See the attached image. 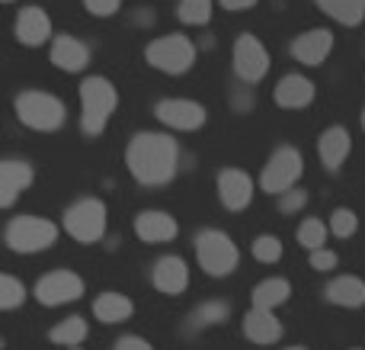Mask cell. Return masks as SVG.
<instances>
[{
    "instance_id": "1",
    "label": "cell",
    "mask_w": 365,
    "mask_h": 350,
    "mask_svg": "<svg viewBox=\"0 0 365 350\" xmlns=\"http://www.w3.org/2000/svg\"><path fill=\"white\" fill-rule=\"evenodd\" d=\"M125 164L141 186H167L180 171V145L164 132H138L125 148Z\"/></svg>"
},
{
    "instance_id": "2",
    "label": "cell",
    "mask_w": 365,
    "mask_h": 350,
    "mask_svg": "<svg viewBox=\"0 0 365 350\" xmlns=\"http://www.w3.org/2000/svg\"><path fill=\"white\" fill-rule=\"evenodd\" d=\"M4 241L16 254H38V251H48L58 244V225L38 216H16L6 222Z\"/></svg>"
},
{
    "instance_id": "3",
    "label": "cell",
    "mask_w": 365,
    "mask_h": 350,
    "mask_svg": "<svg viewBox=\"0 0 365 350\" xmlns=\"http://www.w3.org/2000/svg\"><path fill=\"white\" fill-rule=\"evenodd\" d=\"M16 119L23 122L26 129H36V132H55V129L64 126L68 109L51 94L23 90V94H16Z\"/></svg>"
},
{
    "instance_id": "4",
    "label": "cell",
    "mask_w": 365,
    "mask_h": 350,
    "mask_svg": "<svg viewBox=\"0 0 365 350\" xmlns=\"http://www.w3.org/2000/svg\"><path fill=\"white\" fill-rule=\"evenodd\" d=\"M195 261L208 276H231L240 264V251L225 231L202 229L195 235Z\"/></svg>"
},
{
    "instance_id": "5",
    "label": "cell",
    "mask_w": 365,
    "mask_h": 350,
    "mask_svg": "<svg viewBox=\"0 0 365 350\" xmlns=\"http://www.w3.org/2000/svg\"><path fill=\"white\" fill-rule=\"evenodd\" d=\"M81 103H83V116H81V126L87 135H100L106 129L109 116L115 113V103H119V94L115 87L106 81V77L93 74L81 84Z\"/></svg>"
},
{
    "instance_id": "6",
    "label": "cell",
    "mask_w": 365,
    "mask_h": 350,
    "mask_svg": "<svg viewBox=\"0 0 365 350\" xmlns=\"http://www.w3.org/2000/svg\"><path fill=\"white\" fill-rule=\"evenodd\" d=\"M64 231L81 244H96L106 235V206L93 196L71 203L64 209Z\"/></svg>"
},
{
    "instance_id": "7",
    "label": "cell",
    "mask_w": 365,
    "mask_h": 350,
    "mask_svg": "<svg viewBox=\"0 0 365 350\" xmlns=\"http://www.w3.org/2000/svg\"><path fill=\"white\" fill-rule=\"evenodd\" d=\"M302 171H304V164L295 148L292 145L276 148V151L269 154V161H266L263 174H259V190L269 193V196H282L285 190H292V186L298 184Z\"/></svg>"
},
{
    "instance_id": "8",
    "label": "cell",
    "mask_w": 365,
    "mask_h": 350,
    "mask_svg": "<svg viewBox=\"0 0 365 350\" xmlns=\"http://www.w3.org/2000/svg\"><path fill=\"white\" fill-rule=\"evenodd\" d=\"M145 58L164 74H186L195 61V45L186 36H160L145 49Z\"/></svg>"
},
{
    "instance_id": "9",
    "label": "cell",
    "mask_w": 365,
    "mask_h": 350,
    "mask_svg": "<svg viewBox=\"0 0 365 350\" xmlns=\"http://www.w3.org/2000/svg\"><path fill=\"white\" fill-rule=\"evenodd\" d=\"M266 71H269V51H266V45L257 36L244 32L234 42V74L244 84H257L266 77Z\"/></svg>"
},
{
    "instance_id": "10",
    "label": "cell",
    "mask_w": 365,
    "mask_h": 350,
    "mask_svg": "<svg viewBox=\"0 0 365 350\" xmlns=\"http://www.w3.org/2000/svg\"><path fill=\"white\" fill-rule=\"evenodd\" d=\"M32 296H36L42 306H51V309L68 306V302L83 296V280L77 274H71V270H51V274H45L42 280L36 283Z\"/></svg>"
},
{
    "instance_id": "11",
    "label": "cell",
    "mask_w": 365,
    "mask_h": 350,
    "mask_svg": "<svg viewBox=\"0 0 365 350\" xmlns=\"http://www.w3.org/2000/svg\"><path fill=\"white\" fill-rule=\"evenodd\" d=\"M154 113H158V119L164 122V126L177 129V132H195V129H202L208 119L205 106L195 100H160L158 106H154Z\"/></svg>"
},
{
    "instance_id": "12",
    "label": "cell",
    "mask_w": 365,
    "mask_h": 350,
    "mask_svg": "<svg viewBox=\"0 0 365 350\" xmlns=\"http://www.w3.org/2000/svg\"><path fill=\"white\" fill-rule=\"evenodd\" d=\"M218 199L227 212H240L250 206L253 199V180L250 174L237 171V167H225L218 174Z\"/></svg>"
},
{
    "instance_id": "13",
    "label": "cell",
    "mask_w": 365,
    "mask_h": 350,
    "mask_svg": "<svg viewBox=\"0 0 365 350\" xmlns=\"http://www.w3.org/2000/svg\"><path fill=\"white\" fill-rule=\"evenodd\" d=\"M330 49H334V32L311 29V32H302V36L292 42V58H295L298 64L317 68V64H324V58L330 55Z\"/></svg>"
},
{
    "instance_id": "14",
    "label": "cell",
    "mask_w": 365,
    "mask_h": 350,
    "mask_svg": "<svg viewBox=\"0 0 365 350\" xmlns=\"http://www.w3.org/2000/svg\"><path fill=\"white\" fill-rule=\"evenodd\" d=\"M151 283L164 296H180L182 289L189 286V267H186V261L177 257V254H164L151 267Z\"/></svg>"
},
{
    "instance_id": "15",
    "label": "cell",
    "mask_w": 365,
    "mask_h": 350,
    "mask_svg": "<svg viewBox=\"0 0 365 350\" xmlns=\"http://www.w3.org/2000/svg\"><path fill=\"white\" fill-rule=\"evenodd\" d=\"M177 231H180L177 219L160 212V209H145V212H138V219H135V235H138L145 244H167L177 238Z\"/></svg>"
},
{
    "instance_id": "16",
    "label": "cell",
    "mask_w": 365,
    "mask_h": 350,
    "mask_svg": "<svg viewBox=\"0 0 365 350\" xmlns=\"http://www.w3.org/2000/svg\"><path fill=\"white\" fill-rule=\"evenodd\" d=\"M32 177H36V171L29 161H4L0 164V206L10 209L19 199V193L32 184Z\"/></svg>"
},
{
    "instance_id": "17",
    "label": "cell",
    "mask_w": 365,
    "mask_h": 350,
    "mask_svg": "<svg viewBox=\"0 0 365 350\" xmlns=\"http://www.w3.org/2000/svg\"><path fill=\"white\" fill-rule=\"evenodd\" d=\"M244 334L247 341L266 347V344H279L282 341V321L272 315V309H257L253 306L250 312L244 315Z\"/></svg>"
},
{
    "instance_id": "18",
    "label": "cell",
    "mask_w": 365,
    "mask_h": 350,
    "mask_svg": "<svg viewBox=\"0 0 365 350\" xmlns=\"http://www.w3.org/2000/svg\"><path fill=\"white\" fill-rule=\"evenodd\" d=\"M349 148H353V141H349V132H346L343 126L324 129L321 141H317V154H321L324 171H330V174L340 171L343 161L349 158Z\"/></svg>"
},
{
    "instance_id": "19",
    "label": "cell",
    "mask_w": 365,
    "mask_h": 350,
    "mask_svg": "<svg viewBox=\"0 0 365 350\" xmlns=\"http://www.w3.org/2000/svg\"><path fill=\"white\" fill-rule=\"evenodd\" d=\"M272 100L282 109H304L314 103V84L302 74H285L272 90Z\"/></svg>"
},
{
    "instance_id": "20",
    "label": "cell",
    "mask_w": 365,
    "mask_h": 350,
    "mask_svg": "<svg viewBox=\"0 0 365 350\" xmlns=\"http://www.w3.org/2000/svg\"><path fill=\"white\" fill-rule=\"evenodd\" d=\"M48 36H51V19L42 6H26V10H19V16H16V39L19 42L36 49V45L48 42Z\"/></svg>"
},
{
    "instance_id": "21",
    "label": "cell",
    "mask_w": 365,
    "mask_h": 350,
    "mask_svg": "<svg viewBox=\"0 0 365 350\" xmlns=\"http://www.w3.org/2000/svg\"><path fill=\"white\" fill-rule=\"evenodd\" d=\"M51 64H58L68 74H77L90 64V49L74 36H58L51 42Z\"/></svg>"
},
{
    "instance_id": "22",
    "label": "cell",
    "mask_w": 365,
    "mask_h": 350,
    "mask_svg": "<svg viewBox=\"0 0 365 350\" xmlns=\"http://www.w3.org/2000/svg\"><path fill=\"white\" fill-rule=\"evenodd\" d=\"M324 299L343 309H359L365 306V283L359 276H336L324 286Z\"/></svg>"
},
{
    "instance_id": "23",
    "label": "cell",
    "mask_w": 365,
    "mask_h": 350,
    "mask_svg": "<svg viewBox=\"0 0 365 350\" xmlns=\"http://www.w3.org/2000/svg\"><path fill=\"white\" fill-rule=\"evenodd\" d=\"M135 302L122 293H103L93 299V315L103 321V325H119V321L132 319Z\"/></svg>"
},
{
    "instance_id": "24",
    "label": "cell",
    "mask_w": 365,
    "mask_h": 350,
    "mask_svg": "<svg viewBox=\"0 0 365 350\" xmlns=\"http://www.w3.org/2000/svg\"><path fill=\"white\" fill-rule=\"evenodd\" d=\"M227 315H231L227 302H218V299L202 302V306H195L192 312H189V319H186V334H195V331H202V328H215V325H221V321H225Z\"/></svg>"
},
{
    "instance_id": "25",
    "label": "cell",
    "mask_w": 365,
    "mask_h": 350,
    "mask_svg": "<svg viewBox=\"0 0 365 350\" xmlns=\"http://www.w3.org/2000/svg\"><path fill=\"white\" fill-rule=\"evenodd\" d=\"M289 296H292V283L282 280V276H269V280L257 283V289H253V306L279 309L282 302H289Z\"/></svg>"
},
{
    "instance_id": "26",
    "label": "cell",
    "mask_w": 365,
    "mask_h": 350,
    "mask_svg": "<svg viewBox=\"0 0 365 350\" xmlns=\"http://www.w3.org/2000/svg\"><path fill=\"white\" fill-rule=\"evenodd\" d=\"M317 6L343 26H359L365 19V0H317Z\"/></svg>"
},
{
    "instance_id": "27",
    "label": "cell",
    "mask_w": 365,
    "mask_h": 350,
    "mask_svg": "<svg viewBox=\"0 0 365 350\" xmlns=\"http://www.w3.org/2000/svg\"><path fill=\"white\" fill-rule=\"evenodd\" d=\"M87 321L81 319V315H71V319H64V321H58L55 328L48 331V341L51 344H61V347H77L83 338H87Z\"/></svg>"
},
{
    "instance_id": "28",
    "label": "cell",
    "mask_w": 365,
    "mask_h": 350,
    "mask_svg": "<svg viewBox=\"0 0 365 350\" xmlns=\"http://www.w3.org/2000/svg\"><path fill=\"white\" fill-rule=\"evenodd\" d=\"M327 231H330V225H324L321 219H304V222L298 225L295 238L304 251H317V248H324V241H327Z\"/></svg>"
},
{
    "instance_id": "29",
    "label": "cell",
    "mask_w": 365,
    "mask_h": 350,
    "mask_svg": "<svg viewBox=\"0 0 365 350\" xmlns=\"http://www.w3.org/2000/svg\"><path fill=\"white\" fill-rule=\"evenodd\" d=\"M177 16L189 26H202L212 19V0H180Z\"/></svg>"
},
{
    "instance_id": "30",
    "label": "cell",
    "mask_w": 365,
    "mask_h": 350,
    "mask_svg": "<svg viewBox=\"0 0 365 350\" xmlns=\"http://www.w3.org/2000/svg\"><path fill=\"white\" fill-rule=\"evenodd\" d=\"M26 302V286L16 280V276L4 274L0 276V309L10 312V309H19Z\"/></svg>"
},
{
    "instance_id": "31",
    "label": "cell",
    "mask_w": 365,
    "mask_h": 350,
    "mask_svg": "<svg viewBox=\"0 0 365 350\" xmlns=\"http://www.w3.org/2000/svg\"><path fill=\"white\" fill-rule=\"evenodd\" d=\"M250 251H253V257H257L259 264H276V261H282V241H279L276 235H259L257 241L250 244Z\"/></svg>"
},
{
    "instance_id": "32",
    "label": "cell",
    "mask_w": 365,
    "mask_h": 350,
    "mask_svg": "<svg viewBox=\"0 0 365 350\" xmlns=\"http://www.w3.org/2000/svg\"><path fill=\"white\" fill-rule=\"evenodd\" d=\"M327 225L336 238H353L356 229H359V216H356L353 209H334V216H330Z\"/></svg>"
},
{
    "instance_id": "33",
    "label": "cell",
    "mask_w": 365,
    "mask_h": 350,
    "mask_svg": "<svg viewBox=\"0 0 365 350\" xmlns=\"http://www.w3.org/2000/svg\"><path fill=\"white\" fill-rule=\"evenodd\" d=\"M304 206H308V190H285L282 196H279V212L282 216H295V212H302Z\"/></svg>"
},
{
    "instance_id": "34",
    "label": "cell",
    "mask_w": 365,
    "mask_h": 350,
    "mask_svg": "<svg viewBox=\"0 0 365 350\" xmlns=\"http://www.w3.org/2000/svg\"><path fill=\"white\" fill-rule=\"evenodd\" d=\"M83 6H87L93 16H113V13H119L122 0H83Z\"/></svg>"
},
{
    "instance_id": "35",
    "label": "cell",
    "mask_w": 365,
    "mask_h": 350,
    "mask_svg": "<svg viewBox=\"0 0 365 350\" xmlns=\"http://www.w3.org/2000/svg\"><path fill=\"white\" fill-rule=\"evenodd\" d=\"M336 264H340V261H336V254H334V251H324V248L311 251V267H314V270H321V274H324V270H334Z\"/></svg>"
},
{
    "instance_id": "36",
    "label": "cell",
    "mask_w": 365,
    "mask_h": 350,
    "mask_svg": "<svg viewBox=\"0 0 365 350\" xmlns=\"http://www.w3.org/2000/svg\"><path fill=\"white\" fill-rule=\"evenodd\" d=\"M113 350H154V347L148 344L145 338H138V334H122Z\"/></svg>"
},
{
    "instance_id": "37",
    "label": "cell",
    "mask_w": 365,
    "mask_h": 350,
    "mask_svg": "<svg viewBox=\"0 0 365 350\" xmlns=\"http://www.w3.org/2000/svg\"><path fill=\"white\" fill-rule=\"evenodd\" d=\"M253 4H257V0H221L225 10H250Z\"/></svg>"
},
{
    "instance_id": "38",
    "label": "cell",
    "mask_w": 365,
    "mask_h": 350,
    "mask_svg": "<svg viewBox=\"0 0 365 350\" xmlns=\"http://www.w3.org/2000/svg\"><path fill=\"white\" fill-rule=\"evenodd\" d=\"M285 350H304V347H285Z\"/></svg>"
},
{
    "instance_id": "39",
    "label": "cell",
    "mask_w": 365,
    "mask_h": 350,
    "mask_svg": "<svg viewBox=\"0 0 365 350\" xmlns=\"http://www.w3.org/2000/svg\"><path fill=\"white\" fill-rule=\"evenodd\" d=\"M362 129H365V109H362Z\"/></svg>"
},
{
    "instance_id": "40",
    "label": "cell",
    "mask_w": 365,
    "mask_h": 350,
    "mask_svg": "<svg viewBox=\"0 0 365 350\" xmlns=\"http://www.w3.org/2000/svg\"><path fill=\"white\" fill-rule=\"evenodd\" d=\"M68 350H81V347H68Z\"/></svg>"
},
{
    "instance_id": "41",
    "label": "cell",
    "mask_w": 365,
    "mask_h": 350,
    "mask_svg": "<svg viewBox=\"0 0 365 350\" xmlns=\"http://www.w3.org/2000/svg\"><path fill=\"white\" fill-rule=\"evenodd\" d=\"M4 4H13V0H4Z\"/></svg>"
},
{
    "instance_id": "42",
    "label": "cell",
    "mask_w": 365,
    "mask_h": 350,
    "mask_svg": "<svg viewBox=\"0 0 365 350\" xmlns=\"http://www.w3.org/2000/svg\"><path fill=\"white\" fill-rule=\"evenodd\" d=\"M356 350H362V347H356Z\"/></svg>"
}]
</instances>
